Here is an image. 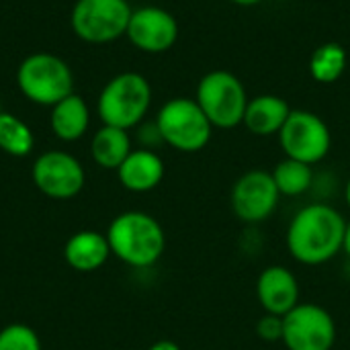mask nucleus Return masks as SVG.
Here are the masks:
<instances>
[{
  "instance_id": "obj_2",
  "label": "nucleus",
  "mask_w": 350,
  "mask_h": 350,
  "mask_svg": "<svg viewBox=\"0 0 350 350\" xmlns=\"http://www.w3.org/2000/svg\"><path fill=\"white\" fill-rule=\"evenodd\" d=\"M107 240L111 254L133 269L156 265L166 248V236L160 221L144 211H125L117 215L107 230Z\"/></svg>"
},
{
  "instance_id": "obj_12",
  "label": "nucleus",
  "mask_w": 350,
  "mask_h": 350,
  "mask_svg": "<svg viewBox=\"0 0 350 350\" xmlns=\"http://www.w3.org/2000/svg\"><path fill=\"white\" fill-rule=\"evenodd\" d=\"M125 37L139 51L164 53L178 39V23L166 8L139 6L131 12Z\"/></svg>"
},
{
  "instance_id": "obj_25",
  "label": "nucleus",
  "mask_w": 350,
  "mask_h": 350,
  "mask_svg": "<svg viewBox=\"0 0 350 350\" xmlns=\"http://www.w3.org/2000/svg\"><path fill=\"white\" fill-rule=\"evenodd\" d=\"M150 350H180V347L172 340H158L150 347Z\"/></svg>"
},
{
  "instance_id": "obj_7",
  "label": "nucleus",
  "mask_w": 350,
  "mask_h": 350,
  "mask_svg": "<svg viewBox=\"0 0 350 350\" xmlns=\"http://www.w3.org/2000/svg\"><path fill=\"white\" fill-rule=\"evenodd\" d=\"M133 8L127 0H76L70 12L74 35L86 43L105 45L127 33Z\"/></svg>"
},
{
  "instance_id": "obj_11",
  "label": "nucleus",
  "mask_w": 350,
  "mask_h": 350,
  "mask_svg": "<svg viewBox=\"0 0 350 350\" xmlns=\"http://www.w3.org/2000/svg\"><path fill=\"white\" fill-rule=\"evenodd\" d=\"M31 178L45 197L64 201L84 189L86 172L76 156L64 150H49L35 158Z\"/></svg>"
},
{
  "instance_id": "obj_5",
  "label": "nucleus",
  "mask_w": 350,
  "mask_h": 350,
  "mask_svg": "<svg viewBox=\"0 0 350 350\" xmlns=\"http://www.w3.org/2000/svg\"><path fill=\"white\" fill-rule=\"evenodd\" d=\"M156 125L166 146L193 154L201 152L213 133V125L195 98L176 96L164 103L156 115Z\"/></svg>"
},
{
  "instance_id": "obj_23",
  "label": "nucleus",
  "mask_w": 350,
  "mask_h": 350,
  "mask_svg": "<svg viewBox=\"0 0 350 350\" xmlns=\"http://www.w3.org/2000/svg\"><path fill=\"white\" fill-rule=\"evenodd\" d=\"M256 334L265 342H281L283 340V318L273 316V314H265L256 322Z\"/></svg>"
},
{
  "instance_id": "obj_13",
  "label": "nucleus",
  "mask_w": 350,
  "mask_h": 350,
  "mask_svg": "<svg viewBox=\"0 0 350 350\" xmlns=\"http://www.w3.org/2000/svg\"><path fill=\"white\" fill-rule=\"evenodd\" d=\"M256 297L265 314L273 316H287L295 306H299V281L297 277L281 267L273 265L267 267L256 281Z\"/></svg>"
},
{
  "instance_id": "obj_28",
  "label": "nucleus",
  "mask_w": 350,
  "mask_h": 350,
  "mask_svg": "<svg viewBox=\"0 0 350 350\" xmlns=\"http://www.w3.org/2000/svg\"><path fill=\"white\" fill-rule=\"evenodd\" d=\"M345 201H347V205H349L350 209V178L347 180V185H345Z\"/></svg>"
},
{
  "instance_id": "obj_26",
  "label": "nucleus",
  "mask_w": 350,
  "mask_h": 350,
  "mask_svg": "<svg viewBox=\"0 0 350 350\" xmlns=\"http://www.w3.org/2000/svg\"><path fill=\"white\" fill-rule=\"evenodd\" d=\"M342 252H347V256L350 258V221L347 224V234H345V246H342Z\"/></svg>"
},
{
  "instance_id": "obj_1",
  "label": "nucleus",
  "mask_w": 350,
  "mask_h": 350,
  "mask_svg": "<svg viewBox=\"0 0 350 350\" xmlns=\"http://www.w3.org/2000/svg\"><path fill=\"white\" fill-rule=\"evenodd\" d=\"M347 224L345 215L330 203H310L289 221L287 250L299 265H326L342 252Z\"/></svg>"
},
{
  "instance_id": "obj_22",
  "label": "nucleus",
  "mask_w": 350,
  "mask_h": 350,
  "mask_svg": "<svg viewBox=\"0 0 350 350\" xmlns=\"http://www.w3.org/2000/svg\"><path fill=\"white\" fill-rule=\"evenodd\" d=\"M0 350H41V340L27 324H8L0 330Z\"/></svg>"
},
{
  "instance_id": "obj_24",
  "label": "nucleus",
  "mask_w": 350,
  "mask_h": 350,
  "mask_svg": "<svg viewBox=\"0 0 350 350\" xmlns=\"http://www.w3.org/2000/svg\"><path fill=\"white\" fill-rule=\"evenodd\" d=\"M137 127H139L137 135H139L142 148L154 150V148H158L160 144H164V139H162V135H160V129H158V125H156V121H152V123H139Z\"/></svg>"
},
{
  "instance_id": "obj_8",
  "label": "nucleus",
  "mask_w": 350,
  "mask_h": 350,
  "mask_svg": "<svg viewBox=\"0 0 350 350\" xmlns=\"http://www.w3.org/2000/svg\"><path fill=\"white\" fill-rule=\"evenodd\" d=\"M279 144L285 152V158L314 166L328 156L332 148V133L326 121L316 113L291 111L283 129L279 131Z\"/></svg>"
},
{
  "instance_id": "obj_3",
  "label": "nucleus",
  "mask_w": 350,
  "mask_h": 350,
  "mask_svg": "<svg viewBox=\"0 0 350 350\" xmlns=\"http://www.w3.org/2000/svg\"><path fill=\"white\" fill-rule=\"evenodd\" d=\"M152 105V86L137 72H121L113 76L100 90L96 113L103 125L133 129L144 123Z\"/></svg>"
},
{
  "instance_id": "obj_9",
  "label": "nucleus",
  "mask_w": 350,
  "mask_h": 350,
  "mask_svg": "<svg viewBox=\"0 0 350 350\" xmlns=\"http://www.w3.org/2000/svg\"><path fill=\"white\" fill-rule=\"evenodd\" d=\"M287 350H332L336 345V322L318 304H299L283 316V340Z\"/></svg>"
},
{
  "instance_id": "obj_4",
  "label": "nucleus",
  "mask_w": 350,
  "mask_h": 350,
  "mask_svg": "<svg viewBox=\"0 0 350 350\" xmlns=\"http://www.w3.org/2000/svg\"><path fill=\"white\" fill-rule=\"evenodd\" d=\"M16 86L29 103L51 109L74 92V74L59 55L37 51L18 64Z\"/></svg>"
},
{
  "instance_id": "obj_16",
  "label": "nucleus",
  "mask_w": 350,
  "mask_h": 350,
  "mask_svg": "<svg viewBox=\"0 0 350 350\" xmlns=\"http://www.w3.org/2000/svg\"><path fill=\"white\" fill-rule=\"evenodd\" d=\"M291 111L293 109L289 107V103L285 98H281L277 94H258L248 100L242 125L250 133L260 135V137L279 135V131L283 129Z\"/></svg>"
},
{
  "instance_id": "obj_20",
  "label": "nucleus",
  "mask_w": 350,
  "mask_h": 350,
  "mask_svg": "<svg viewBox=\"0 0 350 350\" xmlns=\"http://www.w3.org/2000/svg\"><path fill=\"white\" fill-rule=\"evenodd\" d=\"M271 174L275 178V185L281 197H299V195L310 193L314 185V176H316L310 164L293 160V158L281 160Z\"/></svg>"
},
{
  "instance_id": "obj_19",
  "label": "nucleus",
  "mask_w": 350,
  "mask_h": 350,
  "mask_svg": "<svg viewBox=\"0 0 350 350\" xmlns=\"http://www.w3.org/2000/svg\"><path fill=\"white\" fill-rule=\"evenodd\" d=\"M347 49L340 43H322L310 57V74L320 84H334L347 70Z\"/></svg>"
},
{
  "instance_id": "obj_14",
  "label": "nucleus",
  "mask_w": 350,
  "mask_h": 350,
  "mask_svg": "<svg viewBox=\"0 0 350 350\" xmlns=\"http://www.w3.org/2000/svg\"><path fill=\"white\" fill-rule=\"evenodd\" d=\"M164 162L154 150L137 148L123 160L117 168L119 183L131 193H148L154 191L164 178Z\"/></svg>"
},
{
  "instance_id": "obj_6",
  "label": "nucleus",
  "mask_w": 350,
  "mask_h": 350,
  "mask_svg": "<svg viewBox=\"0 0 350 350\" xmlns=\"http://www.w3.org/2000/svg\"><path fill=\"white\" fill-rule=\"evenodd\" d=\"M195 100L213 127L234 129L242 125L250 98L236 74L228 70H213L199 80Z\"/></svg>"
},
{
  "instance_id": "obj_27",
  "label": "nucleus",
  "mask_w": 350,
  "mask_h": 350,
  "mask_svg": "<svg viewBox=\"0 0 350 350\" xmlns=\"http://www.w3.org/2000/svg\"><path fill=\"white\" fill-rule=\"evenodd\" d=\"M230 2H234L238 6H254V4H260L262 0H230Z\"/></svg>"
},
{
  "instance_id": "obj_18",
  "label": "nucleus",
  "mask_w": 350,
  "mask_h": 350,
  "mask_svg": "<svg viewBox=\"0 0 350 350\" xmlns=\"http://www.w3.org/2000/svg\"><path fill=\"white\" fill-rule=\"evenodd\" d=\"M131 150L133 148L127 129L100 125L90 139V156L105 170H117Z\"/></svg>"
},
{
  "instance_id": "obj_17",
  "label": "nucleus",
  "mask_w": 350,
  "mask_h": 350,
  "mask_svg": "<svg viewBox=\"0 0 350 350\" xmlns=\"http://www.w3.org/2000/svg\"><path fill=\"white\" fill-rule=\"evenodd\" d=\"M49 125L59 142H78L90 127V109L86 100L72 92L64 100L55 103L49 113Z\"/></svg>"
},
{
  "instance_id": "obj_10",
  "label": "nucleus",
  "mask_w": 350,
  "mask_h": 350,
  "mask_svg": "<svg viewBox=\"0 0 350 350\" xmlns=\"http://www.w3.org/2000/svg\"><path fill=\"white\" fill-rule=\"evenodd\" d=\"M281 193L275 185V178L271 172L254 168L244 172L232 187V195H230V205L234 215L248 224V226H256L267 221L277 205H279Z\"/></svg>"
},
{
  "instance_id": "obj_15",
  "label": "nucleus",
  "mask_w": 350,
  "mask_h": 350,
  "mask_svg": "<svg viewBox=\"0 0 350 350\" xmlns=\"http://www.w3.org/2000/svg\"><path fill=\"white\" fill-rule=\"evenodd\" d=\"M111 256V246L107 234L94 230H82L68 238L64 246L66 262L78 273H94L98 271Z\"/></svg>"
},
{
  "instance_id": "obj_21",
  "label": "nucleus",
  "mask_w": 350,
  "mask_h": 350,
  "mask_svg": "<svg viewBox=\"0 0 350 350\" xmlns=\"http://www.w3.org/2000/svg\"><path fill=\"white\" fill-rule=\"evenodd\" d=\"M35 148L31 127L12 113L0 111V150L14 158H25Z\"/></svg>"
}]
</instances>
